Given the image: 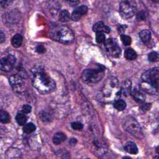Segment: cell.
<instances>
[{
	"instance_id": "1",
	"label": "cell",
	"mask_w": 159,
	"mask_h": 159,
	"mask_svg": "<svg viewBox=\"0 0 159 159\" xmlns=\"http://www.w3.org/2000/svg\"><path fill=\"white\" fill-rule=\"evenodd\" d=\"M140 88L142 91L151 94L158 93L159 81V68L158 67L145 71L141 77Z\"/></svg>"
},
{
	"instance_id": "2",
	"label": "cell",
	"mask_w": 159,
	"mask_h": 159,
	"mask_svg": "<svg viewBox=\"0 0 159 159\" xmlns=\"http://www.w3.org/2000/svg\"><path fill=\"white\" fill-rule=\"evenodd\" d=\"M34 87L42 94H48L53 91L56 84L54 80L42 70H37L32 79Z\"/></svg>"
},
{
	"instance_id": "3",
	"label": "cell",
	"mask_w": 159,
	"mask_h": 159,
	"mask_svg": "<svg viewBox=\"0 0 159 159\" xmlns=\"http://www.w3.org/2000/svg\"><path fill=\"white\" fill-rule=\"evenodd\" d=\"M50 37L53 40L65 44L71 43L75 39L72 30L65 25L56 26L53 28L50 32Z\"/></svg>"
},
{
	"instance_id": "4",
	"label": "cell",
	"mask_w": 159,
	"mask_h": 159,
	"mask_svg": "<svg viewBox=\"0 0 159 159\" xmlns=\"http://www.w3.org/2000/svg\"><path fill=\"white\" fill-rule=\"evenodd\" d=\"M104 67L99 65L95 68L84 70L81 75L82 81L88 85H93L98 83L104 75Z\"/></svg>"
},
{
	"instance_id": "5",
	"label": "cell",
	"mask_w": 159,
	"mask_h": 159,
	"mask_svg": "<svg viewBox=\"0 0 159 159\" xmlns=\"http://www.w3.org/2000/svg\"><path fill=\"white\" fill-rule=\"evenodd\" d=\"M102 93L106 98L110 99V100H112L119 96L121 90L119 88L118 80L114 76L107 78L103 84Z\"/></svg>"
},
{
	"instance_id": "6",
	"label": "cell",
	"mask_w": 159,
	"mask_h": 159,
	"mask_svg": "<svg viewBox=\"0 0 159 159\" xmlns=\"http://www.w3.org/2000/svg\"><path fill=\"white\" fill-rule=\"evenodd\" d=\"M122 126L125 131L133 136L138 139H142L143 137L142 128L134 117L130 116L125 117L122 120Z\"/></svg>"
},
{
	"instance_id": "7",
	"label": "cell",
	"mask_w": 159,
	"mask_h": 159,
	"mask_svg": "<svg viewBox=\"0 0 159 159\" xmlns=\"http://www.w3.org/2000/svg\"><path fill=\"white\" fill-rule=\"evenodd\" d=\"M137 10L135 1L125 0L120 2L119 5V12L121 16L125 19H129L134 16Z\"/></svg>"
},
{
	"instance_id": "8",
	"label": "cell",
	"mask_w": 159,
	"mask_h": 159,
	"mask_svg": "<svg viewBox=\"0 0 159 159\" xmlns=\"http://www.w3.org/2000/svg\"><path fill=\"white\" fill-rule=\"evenodd\" d=\"M104 47L106 52L112 57H119L121 53V49L118 45L116 39H108L104 42Z\"/></svg>"
},
{
	"instance_id": "9",
	"label": "cell",
	"mask_w": 159,
	"mask_h": 159,
	"mask_svg": "<svg viewBox=\"0 0 159 159\" xmlns=\"http://www.w3.org/2000/svg\"><path fill=\"white\" fill-rule=\"evenodd\" d=\"M9 80L14 91L20 93L24 90L25 84L22 76L18 75H13L9 77Z\"/></svg>"
},
{
	"instance_id": "10",
	"label": "cell",
	"mask_w": 159,
	"mask_h": 159,
	"mask_svg": "<svg viewBox=\"0 0 159 159\" xmlns=\"http://www.w3.org/2000/svg\"><path fill=\"white\" fill-rule=\"evenodd\" d=\"M15 63L16 58L12 55H9L6 57L1 58L0 61L1 70L5 72H9L12 70Z\"/></svg>"
},
{
	"instance_id": "11",
	"label": "cell",
	"mask_w": 159,
	"mask_h": 159,
	"mask_svg": "<svg viewBox=\"0 0 159 159\" xmlns=\"http://www.w3.org/2000/svg\"><path fill=\"white\" fill-rule=\"evenodd\" d=\"M19 13L18 11H15L14 9L13 11H11L10 12H8L6 14H4L2 18H3V21L5 23L7 24H15L19 20Z\"/></svg>"
},
{
	"instance_id": "12",
	"label": "cell",
	"mask_w": 159,
	"mask_h": 159,
	"mask_svg": "<svg viewBox=\"0 0 159 159\" xmlns=\"http://www.w3.org/2000/svg\"><path fill=\"white\" fill-rule=\"evenodd\" d=\"M88 12V7L86 6H81L73 11L71 18L73 21H78Z\"/></svg>"
},
{
	"instance_id": "13",
	"label": "cell",
	"mask_w": 159,
	"mask_h": 159,
	"mask_svg": "<svg viewBox=\"0 0 159 159\" xmlns=\"http://www.w3.org/2000/svg\"><path fill=\"white\" fill-rule=\"evenodd\" d=\"M93 30L96 33H109L110 32V28L106 25L102 21H99L94 24L93 27Z\"/></svg>"
},
{
	"instance_id": "14",
	"label": "cell",
	"mask_w": 159,
	"mask_h": 159,
	"mask_svg": "<svg viewBox=\"0 0 159 159\" xmlns=\"http://www.w3.org/2000/svg\"><path fill=\"white\" fill-rule=\"evenodd\" d=\"M131 94L134 99L136 102L139 103H143L145 101V96L141 91L134 89L132 92H131Z\"/></svg>"
},
{
	"instance_id": "15",
	"label": "cell",
	"mask_w": 159,
	"mask_h": 159,
	"mask_svg": "<svg viewBox=\"0 0 159 159\" xmlns=\"http://www.w3.org/2000/svg\"><path fill=\"white\" fill-rule=\"evenodd\" d=\"M124 150L129 153L136 155L138 153V148L135 143L128 142L124 145Z\"/></svg>"
},
{
	"instance_id": "16",
	"label": "cell",
	"mask_w": 159,
	"mask_h": 159,
	"mask_svg": "<svg viewBox=\"0 0 159 159\" xmlns=\"http://www.w3.org/2000/svg\"><path fill=\"white\" fill-rule=\"evenodd\" d=\"M7 158H18L21 157V153L17 148H11L6 153Z\"/></svg>"
},
{
	"instance_id": "17",
	"label": "cell",
	"mask_w": 159,
	"mask_h": 159,
	"mask_svg": "<svg viewBox=\"0 0 159 159\" xmlns=\"http://www.w3.org/2000/svg\"><path fill=\"white\" fill-rule=\"evenodd\" d=\"M139 35L141 40L145 43H148L151 39V32L147 29L141 30Z\"/></svg>"
},
{
	"instance_id": "18",
	"label": "cell",
	"mask_w": 159,
	"mask_h": 159,
	"mask_svg": "<svg viewBox=\"0 0 159 159\" xmlns=\"http://www.w3.org/2000/svg\"><path fill=\"white\" fill-rule=\"evenodd\" d=\"M66 139V137L65 134L63 132H57L54 135L53 137V142L56 145H59L64 142Z\"/></svg>"
},
{
	"instance_id": "19",
	"label": "cell",
	"mask_w": 159,
	"mask_h": 159,
	"mask_svg": "<svg viewBox=\"0 0 159 159\" xmlns=\"http://www.w3.org/2000/svg\"><path fill=\"white\" fill-rule=\"evenodd\" d=\"M131 88H132V83L130 80H126L124 82V84L122 86L120 89L121 92L123 93L124 95H129L131 93Z\"/></svg>"
},
{
	"instance_id": "20",
	"label": "cell",
	"mask_w": 159,
	"mask_h": 159,
	"mask_svg": "<svg viewBox=\"0 0 159 159\" xmlns=\"http://www.w3.org/2000/svg\"><path fill=\"white\" fill-rule=\"evenodd\" d=\"M22 40H23V39H22V35L20 34H17L14 35L13 36V37L12 38L11 43L14 47L18 48L22 45Z\"/></svg>"
},
{
	"instance_id": "21",
	"label": "cell",
	"mask_w": 159,
	"mask_h": 159,
	"mask_svg": "<svg viewBox=\"0 0 159 159\" xmlns=\"http://www.w3.org/2000/svg\"><path fill=\"white\" fill-rule=\"evenodd\" d=\"M124 57L128 60H134L137 58V55L132 48H128L124 52Z\"/></svg>"
},
{
	"instance_id": "22",
	"label": "cell",
	"mask_w": 159,
	"mask_h": 159,
	"mask_svg": "<svg viewBox=\"0 0 159 159\" xmlns=\"http://www.w3.org/2000/svg\"><path fill=\"white\" fill-rule=\"evenodd\" d=\"M16 120L17 123L19 125H24L25 124L27 121V116H25V113L23 112H18L16 117Z\"/></svg>"
},
{
	"instance_id": "23",
	"label": "cell",
	"mask_w": 159,
	"mask_h": 159,
	"mask_svg": "<svg viewBox=\"0 0 159 159\" xmlns=\"http://www.w3.org/2000/svg\"><path fill=\"white\" fill-rule=\"evenodd\" d=\"M58 19L59 20L62 22H68L70 19V14L66 9L61 10L59 14Z\"/></svg>"
},
{
	"instance_id": "24",
	"label": "cell",
	"mask_w": 159,
	"mask_h": 159,
	"mask_svg": "<svg viewBox=\"0 0 159 159\" xmlns=\"http://www.w3.org/2000/svg\"><path fill=\"white\" fill-rule=\"evenodd\" d=\"M114 107L117 111H123L126 107V103L122 99H117L114 102Z\"/></svg>"
},
{
	"instance_id": "25",
	"label": "cell",
	"mask_w": 159,
	"mask_h": 159,
	"mask_svg": "<svg viewBox=\"0 0 159 159\" xmlns=\"http://www.w3.org/2000/svg\"><path fill=\"white\" fill-rule=\"evenodd\" d=\"M39 117L40 119L44 122H50L51 120H52V116L48 112L45 111H42L39 113Z\"/></svg>"
},
{
	"instance_id": "26",
	"label": "cell",
	"mask_w": 159,
	"mask_h": 159,
	"mask_svg": "<svg viewBox=\"0 0 159 159\" xmlns=\"http://www.w3.org/2000/svg\"><path fill=\"white\" fill-rule=\"evenodd\" d=\"M35 125L31 122L25 124L23 127L24 132L26 134H30L35 130Z\"/></svg>"
},
{
	"instance_id": "27",
	"label": "cell",
	"mask_w": 159,
	"mask_h": 159,
	"mask_svg": "<svg viewBox=\"0 0 159 159\" xmlns=\"http://www.w3.org/2000/svg\"><path fill=\"white\" fill-rule=\"evenodd\" d=\"M0 120L2 123H8L10 121V116L9 114L6 111L1 110L0 112Z\"/></svg>"
},
{
	"instance_id": "28",
	"label": "cell",
	"mask_w": 159,
	"mask_h": 159,
	"mask_svg": "<svg viewBox=\"0 0 159 159\" xmlns=\"http://www.w3.org/2000/svg\"><path fill=\"white\" fill-rule=\"evenodd\" d=\"M120 39L122 42L123 43V44L125 46H128L129 45H130L131 43V38L127 35L125 34H122L120 36Z\"/></svg>"
},
{
	"instance_id": "29",
	"label": "cell",
	"mask_w": 159,
	"mask_h": 159,
	"mask_svg": "<svg viewBox=\"0 0 159 159\" xmlns=\"http://www.w3.org/2000/svg\"><path fill=\"white\" fill-rule=\"evenodd\" d=\"M148 59L151 62H155L158 59V53L155 52H150L148 55Z\"/></svg>"
},
{
	"instance_id": "30",
	"label": "cell",
	"mask_w": 159,
	"mask_h": 159,
	"mask_svg": "<svg viewBox=\"0 0 159 159\" xmlns=\"http://www.w3.org/2000/svg\"><path fill=\"white\" fill-rule=\"evenodd\" d=\"M96 40L98 43H102L104 42L106 40V37L103 33H96Z\"/></svg>"
},
{
	"instance_id": "31",
	"label": "cell",
	"mask_w": 159,
	"mask_h": 159,
	"mask_svg": "<svg viewBox=\"0 0 159 159\" xmlns=\"http://www.w3.org/2000/svg\"><path fill=\"white\" fill-rule=\"evenodd\" d=\"M71 126L74 130H81L83 127V125L79 122H72L71 124Z\"/></svg>"
},
{
	"instance_id": "32",
	"label": "cell",
	"mask_w": 159,
	"mask_h": 159,
	"mask_svg": "<svg viewBox=\"0 0 159 159\" xmlns=\"http://www.w3.org/2000/svg\"><path fill=\"white\" fill-rule=\"evenodd\" d=\"M137 19L139 20H145L146 19V16L143 11H139L137 14Z\"/></svg>"
},
{
	"instance_id": "33",
	"label": "cell",
	"mask_w": 159,
	"mask_h": 159,
	"mask_svg": "<svg viewBox=\"0 0 159 159\" xmlns=\"http://www.w3.org/2000/svg\"><path fill=\"white\" fill-rule=\"evenodd\" d=\"M32 107L29 104H24L22 106V112H24L25 114H28L31 112Z\"/></svg>"
},
{
	"instance_id": "34",
	"label": "cell",
	"mask_w": 159,
	"mask_h": 159,
	"mask_svg": "<svg viewBox=\"0 0 159 159\" xmlns=\"http://www.w3.org/2000/svg\"><path fill=\"white\" fill-rule=\"evenodd\" d=\"M35 50L37 52H38L39 53H43L45 52V47L42 45H38L37 47H36V48H35Z\"/></svg>"
},
{
	"instance_id": "35",
	"label": "cell",
	"mask_w": 159,
	"mask_h": 159,
	"mask_svg": "<svg viewBox=\"0 0 159 159\" xmlns=\"http://www.w3.org/2000/svg\"><path fill=\"white\" fill-rule=\"evenodd\" d=\"M150 104H143L142 106H141V109L143 110V111H147V110H149L150 108Z\"/></svg>"
},
{
	"instance_id": "36",
	"label": "cell",
	"mask_w": 159,
	"mask_h": 159,
	"mask_svg": "<svg viewBox=\"0 0 159 159\" xmlns=\"http://www.w3.org/2000/svg\"><path fill=\"white\" fill-rule=\"evenodd\" d=\"M0 2H1V5L2 7H6L11 2V1H1Z\"/></svg>"
},
{
	"instance_id": "37",
	"label": "cell",
	"mask_w": 159,
	"mask_h": 159,
	"mask_svg": "<svg viewBox=\"0 0 159 159\" xmlns=\"http://www.w3.org/2000/svg\"><path fill=\"white\" fill-rule=\"evenodd\" d=\"M76 142H77L76 139H74V138H72V139H71L69 140V144H70V145H71V146L75 145L76 143Z\"/></svg>"
},
{
	"instance_id": "38",
	"label": "cell",
	"mask_w": 159,
	"mask_h": 159,
	"mask_svg": "<svg viewBox=\"0 0 159 159\" xmlns=\"http://www.w3.org/2000/svg\"><path fill=\"white\" fill-rule=\"evenodd\" d=\"M5 39L6 38H5V35H4V33L2 31H1V32H0V42L1 43L5 41Z\"/></svg>"
},
{
	"instance_id": "39",
	"label": "cell",
	"mask_w": 159,
	"mask_h": 159,
	"mask_svg": "<svg viewBox=\"0 0 159 159\" xmlns=\"http://www.w3.org/2000/svg\"><path fill=\"white\" fill-rule=\"evenodd\" d=\"M66 2L71 6H76L79 3V1H68Z\"/></svg>"
}]
</instances>
